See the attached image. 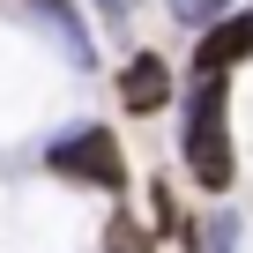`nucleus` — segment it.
Listing matches in <instances>:
<instances>
[{"label": "nucleus", "instance_id": "f03ea898", "mask_svg": "<svg viewBox=\"0 0 253 253\" xmlns=\"http://www.w3.org/2000/svg\"><path fill=\"white\" fill-rule=\"evenodd\" d=\"M45 171L52 179H67V186H89V194H126V179H134V164H126V149H119V134L104 119H75V126H60V134L45 142Z\"/></svg>", "mask_w": 253, "mask_h": 253}, {"label": "nucleus", "instance_id": "7ed1b4c3", "mask_svg": "<svg viewBox=\"0 0 253 253\" xmlns=\"http://www.w3.org/2000/svg\"><path fill=\"white\" fill-rule=\"evenodd\" d=\"M119 112H134V119L171 112V60H164V52L134 45V52L119 60Z\"/></svg>", "mask_w": 253, "mask_h": 253}, {"label": "nucleus", "instance_id": "f257e3e1", "mask_svg": "<svg viewBox=\"0 0 253 253\" xmlns=\"http://www.w3.org/2000/svg\"><path fill=\"white\" fill-rule=\"evenodd\" d=\"M179 164L201 194H231L238 179V142H231V75H194L186 112H179Z\"/></svg>", "mask_w": 253, "mask_h": 253}, {"label": "nucleus", "instance_id": "423d86ee", "mask_svg": "<svg viewBox=\"0 0 253 253\" xmlns=\"http://www.w3.org/2000/svg\"><path fill=\"white\" fill-rule=\"evenodd\" d=\"M149 231H157V238H179V246L194 253V223H186V209H179V194H171L164 179L149 186Z\"/></svg>", "mask_w": 253, "mask_h": 253}, {"label": "nucleus", "instance_id": "20e7f679", "mask_svg": "<svg viewBox=\"0 0 253 253\" xmlns=\"http://www.w3.org/2000/svg\"><path fill=\"white\" fill-rule=\"evenodd\" d=\"M246 60H253V8H231V15H216V23L201 30L194 75H231V67H246Z\"/></svg>", "mask_w": 253, "mask_h": 253}, {"label": "nucleus", "instance_id": "1a4fd4ad", "mask_svg": "<svg viewBox=\"0 0 253 253\" xmlns=\"http://www.w3.org/2000/svg\"><path fill=\"white\" fill-rule=\"evenodd\" d=\"M134 8H142V0H97V15H104L112 30H126V23H134Z\"/></svg>", "mask_w": 253, "mask_h": 253}, {"label": "nucleus", "instance_id": "6e6552de", "mask_svg": "<svg viewBox=\"0 0 253 253\" xmlns=\"http://www.w3.org/2000/svg\"><path fill=\"white\" fill-rule=\"evenodd\" d=\"M164 8H171L179 30H209L216 15H231V0H164Z\"/></svg>", "mask_w": 253, "mask_h": 253}, {"label": "nucleus", "instance_id": "39448f33", "mask_svg": "<svg viewBox=\"0 0 253 253\" xmlns=\"http://www.w3.org/2000/svg\"><path fill=\"white\" fill-rule=\"evenodd\" d=\"M97 246H104V253H157V231H149L134 209H112L104 231H97Z\"/></svg>", "mask_w": 253, "mask_h": 253}, {"label": "nucleus", "instance_id": "0eeeda50", "mask_svg": "<svg viewBox=\"0 0 253 253\" xmlns=\"http://www.w3.org/2000/svg\"><path fill=\"white\" fill-rule=\"evenodd\" d=\"M194 253H238V216H209V223H194Z\"/></svg>", "mask_w": 253, "mask_h": 253}]
</instances>
